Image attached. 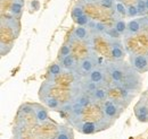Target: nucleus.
<instances>
[{
	"label": "nucleus",
	"instance_id": "nucleus-1",
	"mask_svg": "<svg viewBox=\"0 0 148 139\" xmlns=\"http://www.w3.org/2000/svg\"><path fill=\"white\" fill-rule=\"evenodd\" d=\"M106 68H107V71H108V75H110L112 83L115 86L122 87L129 66L123 63L122 61L115 60V62H110Z\"/></svg>",
	"mask_w": 148,
	"mask_h": 139
},
{
	"label": "nucleus",
	"instance_id": "nucleus-2",
	"mask_svg": "<svg viewBox=\"0 0 148 139\" xmlns=\"http://www.w3.org/2000/svg\"><path fill=\"white\" fill-rule=\"evenodd\" d=\"M123 105L121 104V102L112 100V99H107L105 102H103V106H101V111H103V115L106 120L113 122L115 119H117L121 113L123 112Z\"/></svg>",
	"mask_w": 148,
	"mask_h": 139
},
{
	"label": "nucleus",
	"instance_id": "nucleus-3",
	"mask_svg": "<svg viewBox=\"0 0 148 139\" xmlns=\"http://www.w3.org/2000/svg\"><path fill=\"white\" fill-rule=\"evenodd\" d=\"M77 131H80L83 135H91L97 131H100L105 128H108L107 126H111L112 122H106L100 124V121H82V122H74L73 123Z\"/></svg>",
	"mask_w": 148,
	"mask_h": 139
},
{
	"label": "nucleus",
	"instance_id": "nucleus-4",
	"mask_svg": "<svg viewBox=\"0 0 148 139\" xmlns=\"http://www.w3.org/2000/svg\"><path fill=\"white\" fill-rule=\"evenodd\" d=\"M95 67H97V58L93 54H90V55L84 57L83 59H81L77 62L76 68L74 71L76 72L77 76L87 77L92 71Z\"/></svg>",
	"mask_w": 148,
	"mask_h": 139
},
{
	"label": "nucleus",
	"instance_id": "nucleus-5",
	"mask_svg": "<svg viewBox=\"0 0 148 139\" xmlns=\"http://www.w3.org/2000/svg\"><path fill=\"white\" fill-rule=\"evenodd\" d=\"M140 82H141V79H140L139 72H138L137 70L133 69L131 66H129L122 87L129 89V90H131V92H133V90H138V89L140 88V84H141Z\"/></svg>",
	"mask_w": 148,
	"mask_h": 139
},
{
	"label": "nucleus",
	"instance_id": "nucleus-6",
	"mask_svg": "<svg viewBox=\"0 0 148 139\" xmlns=\"http://www.w3.org/2000/svg\"><path fill=\"white\" fill-rule=\"evenodd\" d=\"M130 66L139 74L148 71V54H131Z\"/></svg>",
	"mask_w": 148,
	"mask_h": 139
},
{
	"label": "nucleus",
	"instance_id": "nucleus-7",
	"mask_svg": "<svg viewBox=\"0 0 148 139\" xmlns=\"http://www.w3.org/2000/svg\"><path fill=\"white\" fill-rule=\"evenodd\" d=\"M108 71L106 67H100V66H97L95 67L93 70L86 77L88 80L93 82L96 84H98L99 86H105L106 85V76H107Z\"/></svg>",
	"mask_w": 148,
	"mask_h": 139
},
{
	"label": "nucleus",
	"instance_id": "nucleus-8",
	"mask_svg": "<svg viewBox=\"0 0 148 139\" xmlns=\"http://www.w3.org/2000/svg\"><path fill=\"white\" fill-rule=\"evenodd\" d=\"M110 51H111V54L114 60L122 61L125 57V50H124L123 44L120 40L110 42Z\"/></svg>",
	"mask_w": 148,
	"mask_h": 139
},
{
	"label": "nucleus",
	"instance_id": "nucleus-9",
	"mask_svg": "<svg viewBox=\"0 0 148 139\" xmlns=\"http://www.w3.org/2000/svg\"><path fill=\"white\" fill-rule=\"evenodd\" d=\"M145 24V20L143 19H132L127 23V31L124 33L125 37H130L133 35H137L143 28V25Z\"/></svg>",
	"mask_w": 148,
	"mask_h": 139
},
{
	"label": "nucleus",
	"instance_id": "nucleus-10",
	"mask_svg": "<svg viewBox=\"0 0 148 139\" xmlns=\"http://www.w3.org/2000/svg\"><path fill=\"white\" fill-rule=\"evenodd\" d=\"M33 112H34V117L37 120L38 124H43L49 120V114L48 111L40 104H33Z\"/></svg>",
	"mask_w": 148,
	"mask_h": 139
},
{
	"label": "nucleus",
	"instance_id": "nucleus-11",
	"mask_svg": "<svg viewBox=\"0 0 148 139\" xmlns=\"http://www.w3.org/2000/svg\"><path fill=\"white\" fill-rule=\"evenodd\" d=\"M134 113H136V117L139 121H148V105L144 101L138 102V104L134 107Z\"/></svg>",
	"mask_w": 148,
	"mask_h": 139
},
{
	"label": "nucleus",
	"instance_id": "nucleus-12",
	"mask_svg": "<svg viewBox=\"0 0 148 139\" xmlns=\"http://www.w3.org/2000/svg\"><path fill=\"white\" fill-rule=\"evenodd\" d=\"M90 37V32L87 27L84 26H77L73 30L72 38L77 41H87Z\"/></svg>",
	"mask_w": 148,
	"mask_h": 139
},
{
	"label": "nucleus",
	"instance_id": "nucleus-13",
	"mask_svg": "<svg viewBox=\"0 0 148 139\" xmlns=\"http://www.w3.org/2000/svg\"><path fill=\"white\" fill-rule=\"evenodd\" d=\"M90 96L92 99V102H105L108 99V89L104 86L98 87Z\"/></svg>",
	"mask_w": 148,
	"mask_h": 139
},
{
	"label": "nucleus",
	"instance_id": "nucleus-14",
	"mask_svg": "<svg viewBox=\"0 0 148 139\" xmlns=\"http://www.w3.org/2000/svg\"><path fill=\"white\" fill-rule=\"evenodd\" d=\"M41 101L43 102V104L46 105L48 109H50V110H58V109L62 107L59 101L56 97L49 95V94H45L43 96H41Z\"/></svg>",
	"mask_w": 148,
	"mask_h": 139
},
{
	"label": "nucleus",
	"instance_id": "nucleus-15",
	"mask_svg": "<svg viewBox=\"0 0 148 139\" xmlns=\"http://www.w3.org/2000/svg\"><path fill=\"white\" fill-rule=\"evenodd\" d=\"M73 102L75 103H79L80 105H82L83 107H87L92 103V99L89 94H86L84 92H80L77 94H75V96L73 97Z\"/></svg>",
	"mask_w": 148,
	"mask_h": 139
},
{
	"label": "nucleus",
	"instance_id": "nucleus-16",
	"mask_svg": "<svg viewBox=\"0 0 148 139\" xmlns=\"http://www.w3.org/2000/svg\"><path fill=\"white\" fill-rule=\"evenodd\" d=\"M73 130L69 127H65V126H59L58 127V130H57V134H56L55 138L54 139H73Z\"/></svg>",
	"mask_w": 148,
	"mask_h": 139
},
{
	"label": "nucleus",
	"instance_id": "nucleus-17",
	"mask_svg": "<svg viewBox=\"0 0 148 139\" xmlns=\"http://www.w3.org/2000/svg\"><path fill=\"white\" fill-rule=\"evenodd\" d=\"M60 65H62V67H63L64 69H66V70H75L77 62L75 61L73 55L70 54V55L64 57V58L60 59Z\"/></svg>",
	"mask_w": 148,
	"mask_h": 139
},
{
	"label": "nucleus",
	"instance_id": "nucleus-18",
	"mask_svg": "<svg viewBox=\"0 0 148 139\" xmlns=\"http://www.w3.org/2000/svg\"><path fill=\"white\" fill-rule=\"evenodd\" d=\"M88 26H89V28H90L91 31H93L95 33H97V34H103V35L106 32V30L108 28V27H106L105 24H103L101 22H98V20H91Z\"/></svg>",
	"mask_w": 148,
	"mask_h": 139
},
{
	"label": "nucleus",
	"instance_id": "nucleus-19",
	"mask_svg": "<svg viewBox=\"0 0 148 139\" xmlns=\"http://www.w3.org/2000/svg\"><path fill=\"white\" fill-rule=\"evenodd\" d=\"M98 87H100L98 84H96V83H93V82H90V80L86 79V80L83 82V84H82L81 89H82V92H84L86 94L91 95V94H92L93 92H95Z\"/></svg>",
	"mask_w": 148,
	"mask_h": 139
},
{
	"label": "nucleus",
	"instance_id": "nucleus-20",
	"mask_svg": "<svg viewBox=\"0 0 148 139\" xmlns=\"http://www.w3.org/2000/svg\"><path fill=\"white\" fill-rule=\"evenodd\" d=\"M22 10H23V1L22 0H15L14 3L12 5V7H10V14L14 17H17L22 14Z\"/></svg>",
	"mask_w": 148,
	"mask_h": 139
},
{
	"label": "nucleus",
	"instance_id": "nucleus-21",
	"mask_svg": "<svg viewBox=\"0 0 148 139\" xmlns=\"http://www.w3.org/2000/svg\"><path fill=\"white\" fill-rule=\"evenodd\" d=\"M104 36L110 41H117V40H120L121 38V34L114 28V27H111V28H107L106 30V32L104 33Z\"/></svg>",
	"mask_w": 148,
	"mask_h": 139
},
{
	"label": "nucleus",
	"instance_id": "nucleus-22",
	"mask_svg": "<svg viewBox=\"0 0 148 139\" xmlns=\"http://www.w3.org/2000/svg\"><path fill=\"white\" fill-rule=\"evenodd\" d=\"M62 72H63V67H62V65H59V63H54V65H51L50 68H49L48 76L51 77V78H55L57 76H59Z\"/></svg>",
	"mask_w": 148,
	"mask_h": 139
},
{
	"label": "nucleus",
	"instance_id": "nucleus-23",
	"mask_svg": "<svg viewBox=\"0 0 148 139\" xmlns=\"http://www.w3.org/2000/svg\"><path fill=\"white\" fill-rule=\"evenodd\" d=\"M83 111H84V107H83L82 105H80L79 103H75V102L72 101V110H71V114L73 115V118H75V119L80 118V117L82 115Z\"/></svg>",
	"mask_w": 148,
	"mask_h": 139
},
{
	"label": "nucleus",
	"instance_id": "nucleus-24",
	"mask_svg": "<svg viewBox=\"0 0 148 139\" xmlns=\"http://www.w3.org/2000/svg\"><path fill=\"white\" fill-rule=\"evenodd\" d=\"M114 28L121 35H123L127 31V23L123 19H116L114 23Z\"/></svg>",
	"mask_w": 148,
	"mask_h": 139
},
{
	"label": "nucleus",
	"instance_id": "nucleus-25",
	"mask_svg": "<svg viewBox=\"0 0 148 139\" xmlns=\"http://www.w3.org/2000/svg\"><path fill=\"white\" fill-rule=\"evenodd\" d=\"M91 20H92V19L89 17L88 15H86V14L81 15L80 17L75 18V22H76V24H77L79 26H88Z\"/></svg>",
	"mask_w": 148,
	"mask_h": 139
},
{
	"label": "nucleus",
	"instance_id": "nucleus-26",
	"mask_svg": "<svg viewBox=\"0 0 148 139\" xmlns=\"http://www.w3.org/2000/svg\"><path fill=\"white\" fill-rule=\"evenodd\" d=\"M139 15H140V13H139L137 6L131 5L129 7H127V16H128V17H131V18L137 17V16H139Z\"/></svg>",
	"mask_w": 148,
	"mask_h": 139
},
{
	"label": "nucleus",
	"instance_id": "nucleus-27",
	"mask_svg": "<svg viewBox=\"0 0 148 139\" xmlns=\"http://www.w3.org/2000/svg\"><path fill=\"white\" fill-rule=\"evenodd\" d=\"M114 9H115V11H116L117 14H120V15H127V7H125L122 2H120V1L115 2Z\"/></svg>",
	"mask_w": 148,
	"mask_h": 139
},
{
	"label": "nucleus",
	"instance_id": "nucleus-28",
	"mask_svg": "<svg viewBox=\"0 0 148 139\" xmlns=\"http://www.w3.org/2000/svg\"><path fill=\"white\" fill-rule=\"evenodd\" d=\"M83 14H84V10H83V7H82L81 5H76V6H74L73 9H72V16H73L74 19L77 17H80V16L83 15Z\"/></svg>",
	"mask_w": 148,
	"mask_h": 139
},
{
	"label": "nucleus",
	"instance_id": "nucleus-29",
	"mask_svg": "<svg viewBox=\"0 0 148 139\" xmlns=\"http://www.w3.org/2000/svg\"><path fill=\"white\" fill-rule=\"evenodd\" d=\"M70 54H71V47L69 44H65V45L62 47V49L59 51V59H62L64 57H67Z\"/></svg>",
	"mask_w": 148,
	"mask_h": 139
},
{
	"label": "nucleus",
	"instance_id": "nucleus-30",
	"mask_svg": "<svg viewBox=\"0 0 148 139\" xmlns=\"http://www.w3.org/2000/svg\"><path fill=\"white\" fill-rule=\"evenodd\" d=\"M136 6H137V8H138L140 15H144V14H146V13L148 11L144 0H137V5H136Z\"/></svg>",
	"mask_w": 148,
	"mask_h": 139
},
{
	"label": "nucleus",
	"instance_id": "nucleus-31",
	"mask_svg": "<svg viewBox=\"0 0 148 139\" xmlns=\"http://www.w3.org/2000/svg\"><path fill=\"white\" fill-rule=\"evenodd\" d=\"M21 112H23L24 114H29L31 112H33V104H27L25 103L24 105L21 106Z\"/></svg>",
	"mask_w": 148,
	"mask_h": 139
},
{
	"label": "nucleus",
	"instance_id": "nucleus-32",
	"mask_svg": "<svg viewBox=\"0 0 148 139\" xmlns=\"http://www.w3.org/2000/svg\"><path fill=\"white\" fill-rule=\"evenodd\" d=\"M101 7H104V8H113L114 7V0H99V2H98Z\"/></svg>",
	"mask_w": 148,
	"mask_h": 139
},
{
	"label": "nucleus",
	"instance_id": "nucleus-33",
	"mask_svg": "<svg viewBox=\"0 0 148 139\" xmlns=\"http://www.w3.org/2000/svg\"><path fill=\"white\" fill-rule=\"evenodd\" d=\"M81 2H84V3H92V2H99V0H81Z\"/></svg>",
	"mask_w": 148,
	"mask_h": 139
},
{
	"label": "nucleus",
	"instance_id": "nucleus-34",
	"mask_svg": "<svg viewBox=\"0 0 148 139\" xmlns=\"http://www.w3.org/2000/svg\"><path fill=\"white\" fill-rule=\"evenodd\" d=\"M144 20H145V24H146V25H147V27H148V17L144 18Z\"/></svg>",
	"mask_w": 148,
	"mask_h": 139
},
{
	"label": "nucleus",
	"instance_id": "nucleus-35",
	"mask_svg": "<svg viewBox=\"0 0 148 139\" xmlns=\"http://www.w3.org/2000/svg\"><path fill=\"white\" fill-rule=\"evenodd\" d=\"M145 1V5H146V8H147V10H148V0H144Z\"/></svg>",
	"mask_w": 148,
	"mask_h": 139
}]
</instances>
